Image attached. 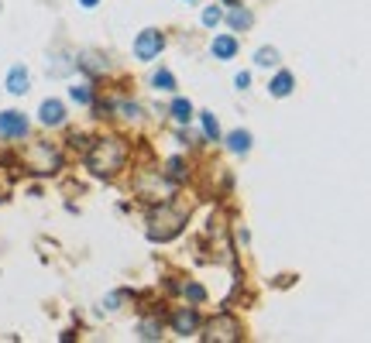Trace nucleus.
Listing matches in <instances>:
<instances>
[{"label":"nucleus","mask_w":371,"mask_h":343,"mask_svg":"<svg viewBox=\"0 0 371 343\" xmlns=\"http://www.w3.org/2000/svg\"><path fill=\"white\" fill-rule=\"evenodd\" d=\"M227 152L248 154V152H251V134H248V131H231V134H227Z\"/></svg>","instance_id":"obj_13"},{"label":"nucleus","mask_w":371,"mask_h":343,"mask_svg":"<svg viewBox=\"0 0 371 343\" xmlns=\"http://www.w3.org/2000/svg\"><path fill=\"white\" fill-rule=\"evenodd\" d=\"M186 299H189V302H203V299H207V292H203V285L189 282V285H186Z\"/></svg>","instance_id":"obj_22"},{"label":"nucleus","mask_w":371,"mask_h":343,"mask_svg":"<svg viewBox=\"0 0 371 343\" xmlns=\"http://www.w3.org/2000/svg\"><path fill=\"white\" fill-rule=\"evenodd\" d=\"M186 223V213L182 210H172V206H162L148 216V237L152 241H172L179 230Z\"/></svg>","instance_id":"obj_2"},{"label":"nucleus","mask_w":371,"mask_h":343,"mask_svg":"<svg viewBox=\"0 0 371 343\" xmlns=\"http://www.w3.org/2000/svg\"><path fill=\"white\" fill-rule=\"evenodd\" d=\"M165 179H169V182H182V179H186V162H182V158H169Z\"/></svg>","instance_id":"obj_16"},{"label":"nucleus","mask_w":371,"mask_h":343,"mask_svg":"<svg viewBox=\"0 0 371 343\" xmlns=\"http://www.w3.org/2000/svg\"><path fill=\"white\" fill-rule=\"evenodd\" d=\"M152 86L162 90V93H176V76H172L169 69H158L155 76H152Z\"/></svg>","instance_id":"obj_15"},{"label":"nucleus","mask_w":371,"mask_h":343,"mask_svg":"<svg viewBox=\"0 0 371 343\" xmlns=\"http://www.w3.org/2000/svg\"><path fill=\"white\" fill-rule=\"evenodd\" d=\"M28 169L38 172V175H48V172L59 169V152H52L48 144H35L28 152Z\"/></svg>","instance_id":"obj_4"},{"label":"nucleus","mask_w":371,"mask_h":343,"mask_svg":"<svg viewBox=\"0 0 371 343\" xmlns=\"http://www.w3.org/2000/svg\"><path fill=\"white\" fill-rule=\"evenodd\" d=\"M210 52H214V58H220V62H231V58L237 56V38L234 35H216L214 45H210Z\"/></svg>","instance_id":"obj_10"},{"label":"nucleus","mask_w":371,"mask_h":343,"mask_svg":"<svg viewBox=\"0 0 371 343\" xmlns=\"http://www.w3.org/2000/svg\"><path fill=\"white\" fill-rule=\"evenodd\" d=\"M158 337H162V323H158V320L141 323V340H158Z\"/></svg>","instance_id":"obj_20"},{"label":"nucleus","mask_w":371,"mask_h":343,"mask_svg":"<svg viewBox=\"0 0 371 343\" xmlns=\"http://www.w3.org/2000/svg\"><path fill=\"white\" fill-rule=\"evenodd\" d=\"M278 62V52L275 48H258V56H254V65H261V69H268Z\"/></svg>","instance_id":"obj_18"},{"label":"nucleus","mask_w":371,"mask_h":343,"mask_svg":"<svg viewBox=\"0 0 371 343\" xmlns=\"http://www.w3.org/2000/svg\"><path fill=\"white\" fill-rule=\"evenodd\" d=\"M186 4H196V0H186Z\"/></svg>","instance_id":"obj_26"},{"label":"nucleus","mask_w":371,"mask_h":343,"mask_svg":"<svg viewBox=\"0 0 371 343\" xmlns=\"http://www.w3.org/2000/svg\"><path fill=\"white\" fill-rule=\"evenodd\" d=\"M69 96H73L76 103H83V107H86V103H93V93H90V86H86V83H79V86H69Z\"/></svg>","instance_id":"obj_19"},{"label":"nucleus","mask_w":371,"mask_h":343,"mask_svg":"<svg viewBox=\"0 0 371 343\" xmlns=\"http://www.w3.org/2000/svg\"><path fill=\"white\" fill-rule=\"evenodd\" d=\"M38 120L45 127H59L62 120H66V107H62V100H45L38 107Z\"/></svg>","instance_id":"obj_8"},{"label":"nucleus","mask_w":371,"mask_h":343,"mask_svg":"<svg viewBox=\"0 0 371 343\" xmlns=\"http://www.w3.org/2000/svg\"><path fill=\"white\" fill-rule=\"evenodd\" d=\"M196 326H199V316H196V309H179L176 316H172V333H179V337H193Z\"/></svg>","instance_id":"obj_7"},{"label":"nucleus","mask_w":371,"mask_h":343,"mask_svg":"<svg viewBox=\"0 0 371 343\" xmlns=\"http://www.w3.org/2000/svg\"><path fill=\"white\" fill-rule=\"evenodd\" d=\"M234 86H237V90H248V86H251V73H237Z\"/></svg>","instance_id":"obj_23"},{"label":"nucleus","mask_w":371,"mask_h":343,"mask_svg":"<svg viewBox=\"0 0 371 343\" xmlns=\"http://www.w3.org/2000/svg\"><path fill=\"white\" fill-rule=\"evenodd\" d=\"M203 340H220V343H234L241 340V326H237L234 316H220V320H214V323L207 326V337Z\"/></svg>","instance_id":"obj_5"},{"label":"nucleus","mask_w":371,"mask_h":343,"mask_svg":"<svg viewBox=\"0 0 371 343\" xmlns=\"http://www.w3.org/2000/svg\"><path fill=\"white\" fill-rule=\"evenodd\" d=\"M79 4H83V7H86V11H93V7H97L100 0H79Z\"/></svg>","instance_id":"obj_25"},{"label":"nucleus","mask_w":371,"mask_h":343,"mask_svg":"<svg viewBox=\"0 0 371 343\" xmlns=\"http://www.w3.org/2000/svg\"><path fill=\"white\" fill-rule=\"evenodd\" d=\"M120 114H124V117H137V114H141V107H137V103H120Z\"/></svg>","instance_id":"obj_24"},{"label":"nucleus","mask_w":371,"mask_h":343,"mask_svg":"<svg viewBox=\"0 0 371 343\" xmlns=\"http://www.w3.org/2000/svg\"><path fill=\"white\" fill-rule=\"evenodd\" d=\"M220 21H224V11H220V7H207V11H203V24H207V28H216Z\"/></svg>","instance_id":"obj_21"},{"label":"nucleus","mask_w":371,"mask_h":343,"mask_svg":"<svg viewBox=\"0 0 371 343\" xmlns=\"http://www.w3.org/2000/svg\"><path fill=\"white\" fill-rule=\"evenodd\" d=\"M162 48H165V35H162L158 28H145V31L135 38V58L137 62H152V58H158L162 56Z\"/></svg>","instance_id":"obj_3"},{"label":"nucleus","mask_w":371,"mask_h":343,"mask_svg":"<svg viewBox=\"0 0 371 343\" xmlns=\"http://www.w3.org/2000/svg\"><path fill=\"white\" fill-rule=\"evenodd\" d=\"M293 86H296L293 73H286V69H282V73H278V76H275L272 83H268V93L282 100V96H289V93H293Z\"/></svg>","instance_id":"obj_11"},{"label":"nucleus","mask_w":371,"mask_h":343,"mask_svg":"<svg viewBox=\"0 0 371 343\" xmlns=\"http://www.w3.org/2000/svg\"><path fill=\"white\" fill-rule=\"evenodd\" d=\"M24 134H28V117L18 114V110H4V114H0V137L18 141Z\"/></svg>","instance_id":"obj_6"},{"label":"nucleus","mask_w":371,"mask_h":343,"mask_svg":"<svg viewBox=\"0 0 371 343\" xmlns=\"http://www.w3.org/2000/svg\"><path fill=\"white\" fill-rule=\"evenodd\" d=\"M227 4H234V0H227Z\"/></svg>","instance_id":"obj_27"},{"label":"nucleus","mask_w":371,"mask_h":343,"mask_svg":"<svg viewBox=\"0 0 371 343\" xmlns=\"http://www.w3.org/2000/svg\"><path fill=\"white\" fill-rule=\"evenodd\" d=\"M169 114L176 117V124H189V120H193V103H189V100H182V96H176V100H172V107H169Z\"/></svg>","instance_id":"obj_14"},{"label":"nucleus","mask_w":371,"mask_h":343,"mask_svg":"<svg viewBox=\"0 0 371 343\" xmlns=\"http://www.w3.org/2000/svg\"><path fill=\"white\" fill-rule=\"evenodd\" d=\"M28 90H31V76H28V69H24V65H14V69L7 73V93L24 96Z\"/></svg>","instance_id":"obj_9"},{"label":"nucleus","mask_w":371,"mask_h":343,"mask_svg":"<svg viewBox=\"0 0 371 343\" xmlns=\"http://www.w3.org/2000/svg\"><path fill=\"white\" fill-rule=\"evenodd\" d=\"M124 158H127V148H124L120 137H97L90 154H86V169L100 179H110L124 169Z\"/></svg>","instance_id":"obj_1"},{"label":"nucleus","mask_w":371,"mask_h":343,"mask_svg":"<svg viewBox=\"0 0 371 343\" xmlns=\"http://www.w3.org/2000/svg\"><path fill=\"white\" fill-rule=\"evenodd\" d=\"M199 124H203V131H207L210 141H220V124H216L214 114H207V110H203V114H199Z\"/></svg>","instance_id":"obj_17"},{"label":"nucleus","mask_w":371,"mask_h":343,"mask_svg":"<svg viewBox=\"0 0 371 343\" xmlns=\"http://www.w3.org/2000/svg\"><path fill=\"white\" fill-rule=\"evenodd\" d=\"M227 24H231L234 31H244V28H251V24H254V18H251V11H248V7L234 4V7H231V14H227Z\"/></svg>","instance_id":"obj_12"}]
</instances>
